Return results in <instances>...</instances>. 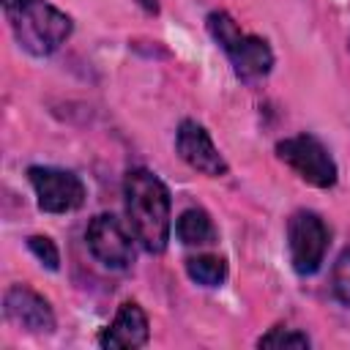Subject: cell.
Wrapping results in <instances>:
<instances>
[{"label": "cell", "instance_id": "16", "mask_svg": "<svg viewBox=\"0 0 350 350\" xmlns=\"http://www.w3.org/2000/svg\"><path fill=\"white\" fill-rule=\"evenodd\" d=\"M139 5H142L145 11H150V14H156V11H159V3H156V0H139Z\"/></svg>", "mask_w": 350, "mask_h": 350}, {"label": "cell", "instance_id": "2", "mask_svg": "<svg viewBox=\"0 0 350 350\" xmlns=\"http://www.w3.org/2000/svg\"><path fill=\"white\" fill-rule=\"evenodd\" d=\"M3 11L16 44L36 57L52 55L74 27L71 16L55 8L49 0H3Z\"/></svg>", "mask_w": 350, "mask_h": 350}, {"label": "cell", "instance_id": "11", "mask_svg": "<svg viewBox=\"0 0 350 350\" xmlns=\"http://www.w3.org/2000/svg\"><path fill=\"white\" fill-rule=\"evenodd\" d=\"M175 235L186 246H208L216 241V227L202 208H186L175 221Z\"/></svg>", "mask_w": 350, "mask_h": 350}, {"label": "cell", "instance_id": "7", "mask_svg": "<svg viewBox=\"0 0 350 350\" xmlns=\"http://www.w3.org/2000/svg\"><path fill=\"white\" fill-rule=\"evenodd\" d=\"M90 254L109 271H126L134 262V241L112 213H98L85 230Z\"/></svg>", "mask_w": 350, "mask_h": 350}, {"label": "cell", "instance_id": "13", "mask_svg": "<svg viewBox=\"0 0 350 350\" xmlns=\"http://www.w3.org/2000/svg\"><path fill=\"white\" fill-rule=\"evenodd\" d=\"M312 342H309V336L306 334H301L298 328H284V325H276V328H271L268 334H262L260 339H257V347H309Z\"/></svg>", "mask_w": 350, "mask_h": 350}, {"label": "cell", "instance_id": "12", "mask_svg": "<svg viewBox=\"0 0 350 350\" xmlns=\"http://www.w3.org/2000/svg\"><path fill=\"white\" fill-rule=\"evenodd\" d=\"M186 273L202 287H219L227 279V260L219 254H197L186 260Z\"/></svg>", "mask_w": 350, "mask_h": 350}, {"label": "cell", "instance_id": "6", "mask_svg": "<svg viewBox=\"0 0 350 350\" xmlns=\"http://www.w3.org/2000/svg\"><path fill=\"white\" fill-rule=\"evenodd\" d=\"M27 178L33 183L38 208L44 213H71L85 202V183L71 170L30 167Z\"/></svg>", "mask_w": 350, "mask_h": 350}, {"label": "cell", "instance_id": "3", "mask_svg": "<svg viewBox=\"0 0 350 350\" xmlns=\"http://www.w3.org/2000/svg\"><path fill=\"white\" fill-rule=\"evenodd\" d=\"M208 33L221 46L227 60L232 63L235 74L241 79H260L273 68V52L265 38L252 36L238 27V22L227 11L208 14Z\"/></svg>", "mask_w": 350, "mask_h": 350}, {"label": "cell", "instance_id": "14", "mask_svg": "<svg viewBox=\"0 0 350 350\" xmlns=\"http://www.w3.org/2000/svg\"><path fill=\"white\" fill-rule=\"evenodd\" d=\"M331 287H334V295L350 306V246H345L334 262V271H331Z\"/></svg>", "mask_w": 350, "mask_h": 350}, {"label": "cell", "instance_id": "9", "mask_svg": "<svg viewBox=\"0 0 350 350\" xmlns=\"http://www.w3.org/2000/svg\"><path fill=\"white\" fill-rule=\"evenodd\" d=\"M3 312L14 325H19L30 334H52L55 331V312H52L49 301L25 284H14L5 290Z\"/></svg>", "mask_w": 350, "mask_h": 350}, {"label": "cell", "instance_id": "8", "mask_svg": "<svg viewBox=\"0 0 350 350\" xmlns=\"http://www.w3.org/2000/svg\"><path fill=\"white\" fill-rule=\"evenodd\" d=\"M175 150L178 156L197 172L202 175H211V178H221L227 175V161L224 156L219 153V148L213 145L208 129L197 120H183L178 126V134H175Z\"/></svg>", "mask_w": 350, "mask_h": 350}, {"label": "cell", "instance_id": "4", "mask_svg": "<svg viewBox=\"0 0 350 350\" xmlns=\"http://www.w3.org/2000/svg\"><path fill=\"white\" fill-rule=\"evenodd\" d=\"M276 156L301 178L306 180L309 186H317V189H331L339 178V170H336V161L334 156L328 153V148L312 137V134H295V137H287V139H279L276 142Z\"/></svg>", "mask_w": 350, "mask_h": 350}, {"label": "cell", "instance_id": "1", "mask_svg": "<svg viewBox=\"0 0 350 350\" xmlns=\"http://www.w3.org/2000/svg\"><path fill=\"white\" fill-rule=\"evenodd\" d=\"M123 200L131 235L150 254H161L170 241V189L150 170H129L123 180Z\"/></svg>", "mask_w": 350, "mask_h": 350}, {"label": "cell", "instance_id": "10", "mask_svg": "<svg viewBox=\"0 0 350 350\" xmlns=\"http://www.w3.org/2000/svg\"><path fill=\"white\" fill-rule=\"evenodd\" d=\"M150 339L148 314L137 301H123L118 306L115 320L98 334V345L104 350H137Z\"/></svg>", "mask_w": 350, "mask_h": 350}, {"label": "cell", "instance_id": "5", "mask_svg": "<svg viewBox=\"0 0 350 350\" xmlns=\"http://www.w3.org/2000/svg\"><path fill=\"white\" fill-rule=\"evenodd\" d=\"M331 243L328 224L314 211H295L287 221V246L295 273L312 276L320 271Z\"/></svg>", "mask_w": 350, "mask_h": 350}, {"label": "cell", "instance_id": "15", "mask_svg": "<svg viewBox=\"0 0 350 350\" xmlns=\"http://www.w3.org/2000/svg\"><path fill=\"white\" fill-rule=\"evenodd\" d=\"M27 249L36 254V260L41 262V265H46L49 271H57L60 268V252H57V246H55V241L52 238H46V235H30L27 238Z\"/></svg>", "mask_w": 350, "mask_h": 350}]
</instances>
